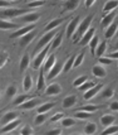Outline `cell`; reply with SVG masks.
<instances>
[{
  "mask_svg": "<svg viewBox=\"0 0 118 135\" xmlns=\"http://www.w3.org/2000/svg\"><path fill=\"white\" fill-rule=\"evenodd\" d=\"M93 19H94V15H88V17H85L82 22L79 23L77 30H76V33H74V35H73L74 43H78V39L82 38V35L90 28V24H92V22H93Z\"/></svg>",
  "mask_w": 118,
  "mask_h": 135,
  "instance_id": "obj_1",
  "label": "cell"
},
{
  "mask_svg": "<svg viewBox=\"0 0 118 135\" xmlns=\"http://www.w3.org/2000/svg\"><path fill=\"white\" fill-rule=\"evenodd\" d=\"M58 33V30L57 29H53V30H49V32H47L45 34L43 35L40 38V41L38 42V44H36L35 47V53H38L39 51H41L44 47H47L48 44H49V42L53 41V38L55 37V34Z\"/></svg>",
  "mask_w": 118,
  "mask_h": 135,
  "instance_id": "obj_2",
  "label": "cell"
},
{
  "mask_svg": "<svg viewBox=\"0 0 118 135\" xmlns=\"http://www.w3.org/2000/svg\"><path fill=\"white\" fill-rule=\"evenodd\" d=\"M48 51H49V47H44L43 49H41L40 52L36 53L35 58H34V61H33V67L35 68V70H38V68H40L41 66H43V63H44V61H45V58L48 57Z\"/></svg>",
  "mask_w": 118,
  "mask_h": 135,
  "instance_id": "obj_3",
  "label": "cell"
},
{
  "mask_svg": "<svg viewBox=\"0 0 118 135\" xmlns=\"http://www.w3.org/2000/svg\"><path fill=\"white\" fill-rule=\"evenodd\" d=\"M23 14H25V10L18 8H4V10L1 12V15L5 18H18Z\"/></svg>",
  "mask_w": 118,
  "mask_h": 135,
  "instance_id": "obj_4",
  "label": "cell"
},
{
  "mask_svg": "<svg viewBox=\"0 0 118 135\" xmlns=\"http://www.w3.org/2000/svg\"><path fill=\"white\" fill-rule=\"evenodd\" d=\"M40 15L38 13H25L23 15L18 17L19 22H23V23H28V24H34L36 20H39Z\"/></svg>",
  "mask_w": 118,
  "mask_h": 135,
  "instance_id": "obj_5",
  "label": "cell"
},
{
  "mask_svg": "<svg viewBox=\"0 0 118 135\" xmlns=\"http://www.w3.org/2000/svg\"><path fill=\"white\" fill-rule=\"evenodd\" d=\"M62 71H63V63L60 61H57L53 67L50 68V71L47 73V78L48 80H53V78H55V77L58 76Z\"/></svg>",
  "mask_w": 118,
  "mask_h": 135,
  "instance_id": "obj_6",
  "label": "cell"
},
{
  "mask_svg": "<svg viewBox=\"0 0 118 135\" xmlns=\"http://www.w3.org/2000/svg\"><path fill=\"white\" fill-rule=\"evenodd\" d=\"M79 17H76L73 20H72L71 23L67 25V29H65V35L68 37V38H71V37H73L74 35V33H76V30H77L78 25H79Z\"/></svg>",
  "mask_w": 118,
  "mask_h": 135,
  "instance_id": "obj_7",
  "label": "cell"
},
{
  "mask_svg": "<svg viewBox=\"0 0 118 135\" xmlns=\"http://www.w3.org/2000/svg\"><path fill=\"white\" fill-rule=\"evenodd\" d=\"M34 29H35V23L28 24V25H25L23 28H19L18 30H15L10 37H12V38H20V37H23L24 34H26V33H29V32H31V30H34Z\"/></svg>",
  "mask_w": 118,
  "mask_h": 135,
  "instance_id": "obj_8",
  "label": "cell"
},
{
  "mask_svg": "<svg viewBox=\"0 0 118 135\" xmlns=\"http://www.w3.org/2000/svg\"><path fill=\"white\" fill-rule=\"evenodd\" d=\"M60 92H62V86L57 82L50 83L48 87H45V91H44V94L47 96H57Z\"/></svg>",
  "mask_w": 118,
  "mask_h": 135,
  "instance_id": "obj_9",
  "label": "cell"
},
{
  "mask_svg": "<svg viewBox=\"0 0 118 135\" xmlns=\"http://www.w3.org/2000/svg\"><path fill=\"white\" fill-rule=\"evenodd\" d=\"M102 88H103V85H102V83H95V86H93L92 88H89L88 91L84 92V96H83L84 100H90V99H93L99 91H102Z\"/></svg>",
  "mask_w": 118,
  "mask_h": 135,
  "instance_id": "obj_10",
  "label": "cell"
},
{
  "mask_svg": "<svg viewBox=\"0 0 118 135\" xmlns=\"http://www.w3.org/2000/svg\"><path fill=\"white\" fill-rule=\"evenodd\" d=\"M39 101L40 100L38 97H30L25 102H23L22 105H19V107L23 109V110H31V109H34V107L39 105Z\"/></svg>",
  "mask_w": 118,
  "mask_h": 135,
  "instance_id": "obj_11",
  "label": "cell"
},
{
  "mask_svg": "<svg viewBox=\"0 0 118 135\" xmlns=\"http://www.w3.org/2000/svg\"><path fill=\"white\" fill-rule=\"evenodd\" d=\"M57 62V57H55V54L52 53V54H49L45 61H44V63H43V71H44V73H48L50 68L54 66V63Z\"/></svg>",
  "mask_w": 118,
  "mask_h": 135,
  "instance_id": "obj_12",
  "label": "cell"
},
{
  "mask_svg": "<svg viewBox=\"0 0 118 135\" xmlns=\"http://www.w3.org/2000/svg\"><path fill=\"white\" fill-rule=\"evenodd\" d=\"M94 34H95L94 28H89V29L82 35V38H81V41H79V44H81V46H88L90 39L93 38V35Z\"/></svg>",
  "mask_w": 118,
  "mask_h": 135,
  "instance_id": "obj_13",
  "label": "cell"
},
{
  "mask_svg": "<svg viewBox=\"0 0 118 135\" xmlns=\"http://www.w3.org/2000/svg\"><path fill=\"white\" fill-rule=\"evenodd\" d=\"M19 124H20V120H18V119H15V120H13L10 123H8L6 125H4V126L0 129V134H6V133H10L13 130H15L19 126Z\"/></svg>",
  "mask_w": 118,
  "mask_h": 135,
  "instance_id": "obj_14",
  "label": "cell"
},
{
  "mask_svg": "<svg viewBox=\"0 0 118 135\" xmlns=\"http://www.w3.org/2000/svg\"><path fill=\"white\" fill-rule=\"evenodd\" d=\"M117 29H118V23H117V22H113V23H111L106 28L104 37H106L107 39H111V38H113V37L116 35V33H117Z\"/></svg>",
  "mask_w": 118,
  "mask_h": 135,
  "instance_id": "obj_15",
  "label": "cell"
},
{
  "mask_svg": "<svg viewBox=\"0 0 118 135\" xmlns=\"http://www.w3.org/2000/svg\"><path fill=\"white\" fill-rule=\"evenodd\" d=\"M18 112L15 111H9L6 112V114H4L3 115V118H1V120H0V124L4 126V125H6L8 123H10V121H13V120H15V119H18Z\"/></svg>",
  "mask_w": 118,
  "mask_h": 135,
  "instance_id": "obj_16",
  "label": "cell"
},
{
  "mask_svg": "<svg viewBox=\"0 0 118 135\" xmlns=\"http://www.w3.org/2000/svg\"><path fill=\"white\" fill-rule=\"evenodd\" d=\"M92 72H93V75L95 77H98V78H104L107 76V71L106 68L103 67V66L98 63V65H94L93 66V68H92Z\"/></svg>",
  "mask_w": 118,
  "mask_h": 135,
  "instance_id": "obj_17",
  "label": "cell"
},
{
  "mask_svg": "<svg viewBox=\"0 0 118 135\" xmlns=\"http://www.w3.org/2000/svg\"><path fill=\"white\" fill-rule=\"evenodd\" d=\"M77 104V96L76 95H69V96H67L63 99V102H62V106L64 107V109H71L73 106Z\"/></svg>",
  "mask_w": 118,
  "mask_h": 135,
  "instance_id": "obj_18",
  "label": "cell"
},
{
  "mask_svg": "<svg viewBox=\"0 0 118 135\" xmlns=\"http://www.w3.org/2000/svg\"><path fill=\"white\" fill-rule=\"evenodd\" d=\"M79 1L81 0H65V3L63 4V9L64 12H73L76 10L79 5Z\"/></svg>",
  "mask_w": 118,
  "mask_h": 135,
  "instance_id": "obj_19",
  "label": "cell"
},
{
  "mask_svg": "<svg viewBox=\"0 0 118 135\" xmlns=\"http://www.w3.org/2000/svg\"><path fill=\"white\" fill-rule=\"evenodd\" d=\"M34 37H35V32H29V33H26V34H24L23 37H20V41H19V43H20V46L22 47H25V46H28L30 42L34 39Z\"/></svg>",
  "mask_w": 118,
  "mask_h": 135,
  "instance_id": "obj_20",
  "label": "cell"
},
{
  "mask_svg": "<svg viewBox=\"0 0 118 135\" xmlns=\"http://www.w3.org/2000/svg\"><path fill=\"white\" fill-rule=\"evenodd\" d=\"M29 65H30V57L28 53L23 54V57L20 59V65H19V71L20 72H25V71L29 68Z\"/></svg>",
  "mask_w": 118,
  "mask_h": 135,
  "instance_id": "obj_21",
  "label": "cell"
},
{
  "mask_svg": "<svg viewBox=\"0 0 118 135\" xmlns=\"http://www.w3.org/2000/svg\"><path fill=\"white\" fill-rule=\"evenodd\" d=\"M114 18H116V13L114 12L106 13V15L103 17V19H102V27H103V28H107L109 24L114 22Z\"/></svg>",
  "mask_w": 118,
  "mask_h": 135,
  "instance_id": "obj_22",
  "label": "cell"
},
{
  "mask_svg": "<svg viewBox=\"0 0 118 135\" xmlns=\"http://www.w3.org/2000/svg\"><path fill=\"white\" fill-rule=\"evenodd\" d=\"M0 29L1 30H10V29H19V25L17 23H12L8 20L0 19Z\"/></svg>",
  "mask_w": 118,
  "mask_h": 135,
  "instance_id": "obj_23",
  "label": "cell"
},
{
  "mask_svg": "<svg viewBox=\"0 0 118 135\" xmlns=\"http://www.w3.org/2000/svg\"><path fill=\"white\" fill-rule=\"evenodd\" d=\"M39 76H38V81H36V90L38 91H43L45 88V77H44V71L43 68L39 70Z\"/></svg>",
  "mask_w": 118,
  "mask_h": 135,
  "instance_id": "obj_24",
  "label": "cell"
},
{
  "mask_svg": "<svg viewBox=\"0 0 118 135\" xmlns=\"http://www.w3.org/2000/svg\"><path fill=\"white\" fill-rule=\"evenodd\" d=\"M33 87V77L30 76L29 73L24 76V80H23V88L25 92H29L30 90Z\"/></svg>",
  "mask_w": 118,
  "mask_h": 135,
  "instance_id": "obj_25",
  "label": "cell"
},
{
  "mask_svg": "<svg viewBox=\"0 0 118 135\" xmlns=\"http://www.w3.org/2000/svg\"><path fill=\"white\" fill-rule=\"evenodd\" d=\"M114 121H116V118H114L113 115H109V114H106V115H103V116L100 118V124H102L104 128L112 125Z\"/></svg>",
  "mask_w": 118,
  "mask_h": 135,
  "instance_id": "obj_26",
  "label": "cell"
},
{
  "mask_svg": "<svg viewBox=\"0 0 118 135\" xmlns=\"http://www.w3.org/2000/svg\"><path fill=\"white\" fill-rule=\"evenodd\" d=\"M117 6H118V0H108L104 4V6H103V12L104 13L113 12Z\"/></svg>",
  "mask_w": 118,
  "mask_h": 135,
  "instance_id": "obj_27",
  "label": "cell"
},
{
  "mask_svg": "<svg viewBox=\"0 0 118 135\" xmlns=\"http://www.w3.org/2000/svg\"><path fill=\"white\" fill-rule=\"evenodd\" d=\"M62 41H63V34L59 32L55 34V37L53 38V41H52V46H50V49L54 51V49H57V48L62 44Z\"/></svg>",
  "mask_w": 118,
  "mask_h": 135,
  "instance_id": "obj_28",
  "label": "cell"
},
{
  "mask_svg": "<svg viewBox=\"0 0 118 135\" xmlns=\"http://www.w3.org/2000/svg\"><path fill=\"white\" fill-rule=\"evenodd\" d=\"M62 23H63V19H60V18L53 19L52 22H49V23L45 25V30H47V32H49V30L57 29V27H59V25H60Z\"/></svg>",
  "mask_w": 118,
  "mask_h": 135,
  "instance_id": "obj_29",
  "label": "cell"
},
{
  "mask_svg": "<svg viewBox=\"0 0 118 135\" xmlns=\"http://www.w3.org/2000/svg\"><path fill=\"white\" fill-rule=\"evenodd\" d=\"M106 49H107V42L103 41L100 42L99 44H98V47H97V49H95V56L97 57H103V54L106 53Z\"/></svg>",
  "mask_w": 118,
  "mask_h": 135,
  "instance_id": "obj_30",
  "label": "cell"
},
{
  "mask_svg": "<svg viewBox=\"0 0 118 135\" xmlns=\"http://www.w3.org/2000/svg\"><path fill=\"white\" fill-rule=\"evenodd\" d=\"M74 59H76V56H72V57H69V59H67V61H65V63L63 65V71H62V72H64V73L69 72V71L73 68Z\"/></svg>",
  "mask_w": 118,
  "mask_h": 135,
  "instance_id": "obj_31",
  "label": "cell"
},
{
  "mask_svg": "<svg viewBox=\"0 0 118 135\" xmlns=\"http://www.w3.org/2000/svg\"><path fill=\"white\" fill-rule=\"evenodd\" d=\"M113 95H114V90L112 87L102 88V94H100L102 99H111V97H113Z\"/></svg>",
  "mask_w": 118,
  "mask_h": 135,
  "instance_id": "obj_32",
  "label": "cell"
},
{
  "mask_svg": "<svg viewBox=\"0 0 118 135\" xmlns=\"http://www.w3.org/2000/svg\"><path fill=\"white\" fill-rule=\"evenodd\" d=\"M54 106H55L54 102H45V104H43V105H40L38 107V112L39 114L40 112H48V111H50Z\"/></svg>",
  "mask_w": 118,
  "mask_h": 135,
  "instance_id": "obj_33",
  "label": "cell"
},
{
  "mask_svg": "<svg viewBox=\"0 0 118 135\" xmlns=\"http://www.w3.org/2000/svg\"><path fill=\"white\" fill-rule=\"evenodd\" d=\"M95 131H97V124L95 123H88L85 125V128H84V134L87 135L94 134Z\"/></svg>",
  "mask_w": 118,
  "mask_h": 135,
  "instance_id": "obj_34",
  "label": "cell"
},
{
  "mask_svg": "<svg viewBox=\"0 0 118 135\" xmlns=\"http://www.w3.org/2000/svg\"><path fill=\"white\" fill-rule=\"evenodd\" d=\"M118 133V125H109L107 126L104 131H102V135H113V134H117Z\"/></svg>",
  "mask_w": 118,
  "mask_h": 135,
  "instance_id": "obj_35",
  "label": "cell"
},
{
  "mask_svg": "<svg viewBox=\"0 0 118 135\" xmlns=\"http://www.w3.org/2000/svg\"><path fill=\"white\" fill-rule=\"evenodd\" d=\"M98 44H99V37L94 34L93 35V38H92L90 42H89V47H90V51H92L93 54L95 53V49H97V47H98Z\"/></svg>",
  "mask_w": 118,
  "mask_h": 135,
  "instance_id": "obj_36",
  "label": "cell"
},
{
  "mask_svg": "<svg viewBox=\"0 0 118 135\" xmlns=\"http://www.w3.org/2000/svg\"><path fill=\"white\" fill-rule=\"evenodd\" d=\"M48 115L47 112H38V115L35 116V119H34V123H35V125H41V124H44V121L47 120Z\"/></svg>",
  "mask_w": 118,
  "mask_h": 135,
  "instance_id": "obj_37",
  "label": "cell"
},
{
  "mask_svg": "<svg viewBox=\"0 0 118 135\" xmlns=\"http://www.w3.org/2000/svg\"><path fill=\"white\" fill-rule=\"evenodd\" d=\"M28 99H30L28 95H19V96H17V97L14 99V101H13V105H15V106L22 105V104H23V102H25Z\"/></svg>",
  "mask_w": 118,
  "mask_h": 135,
  "instance_id": "obj_38",
  "label": "cell"
},
{
  "mask_svg": "<svg viewBox=\"0 0 118 135\" xmlns=\"http://www.w3.org/2000/svg\"><path fill=\"white\" fill-rule=\"evenodd\" d=\"M9 61V53L6 51H0V68H3Z\"/></svg>",
  "mask_w": 118,
  "mask_h": 135,
  "instance_id": "obj_39",
  "label": "cell"
},
{
  "mask_svg": "<svg viewBox=\"0 0 118 135\" xmlns=\"http://www.w3.org/2000/svg\"><path fill=\"white\" fill-rule=\"evenodd\" d=\"M60 123H62V125H63L64 128H71V126H74L77 121L73 118H63L60 120Z\"/></svg>",
  "mask_w": 118,
  "mask_h": 135,
  "instance_id": "obj_40",
  "label": "cell"
},
{
  "mask_svg": "<svg viewBox=\"0 0 118 135\" xmlns=\"http://www.w3.org/2000/svg\"><path fill=\"white\" fill-rule=\"evenodd\" d=\"M93 86H95V82H94V81L87 80L85 82L83 83V85H81V86H79L78 88H79V91H84V92H85V91H88L89 88H92Z\"/></svg>",
  "mask_w": 118,
  "mask_h": 135,
  "instance_id": "obj_41",
  "label": "cell"
},
{
  "mask_svg": "<svg viewBox=\"0 0 118 135\" xmlns=\"http://www.w3.org/2000/svg\"><path fill=\"white\" fill-rule=\"evenodd\" d=\"M90 114L92 112H88V111H84V110H78L77 112H76V118L79 119V120H85V119H89V116H90Z\"/></svg>",
  "mask_w": 118,
  "mask_h": 135,
  "instance_id": "obj_42",
  "label": "cell"
},
{
  "mask_svg": "<svg viewBox=\"0 0 118 135\" xmlns=\"http://www.w3.org/2000/svg\"><path fill=\"white\" fill-rule=\"evenodd\" d=\"M17 91H18V90H17V87H15V86H8V87H6V91H5V94H6V97H8V99H12V97H14V96H15V95H17Z\"/></svg>",
  "mask_w": 118,
  "mask_h": 135,
  "instance_id": "obj_43",
  "label": "cell"
},
{
  "mask_svg": "<svg viewBox=\"0 0 118 135\" xmlns=\"http://www.w3.org/2000/svg\"><path fill=\"white\" fill-rule=\"evenodd\" d=\"M87 80H88V77L85 76V75H84V76L77 77V78L73 81V86H74V87H79V86H81V85H83V83L85 82Z\"/></svg>",
  "mask_w": 118,
  "mask_h": 135,
  "instance_id": "obj_44",
  "label": "cell"
},
{
  "mask_svg": "<svg viewBox=\"0 0 118 135\" xmlns=\"http://www.w3.org/2000/svg\"><path fill=\"white\" fill-rule=\"evenodd\" d=\"M19 134H22V135H31L33 134V128L29 126V125H24L23 128L19 130Z\"/></svg>",
  "mask_w": 118,
  "mask_h": 135,
  "instance_id": "obj_45",
  "label": "cell"
},
{
  "mask_svg": "<svg viewBox=\"0 0 118 135\" xmlns=\"http://www.w3.org/2000/svg\"><path fill=\"white\" fill-rule=\"evenodd\" d=\"M45 4V0H33V1H30L28 6L29 8H40Z\"/></svg>",
  "mask_w": 118,
  "mask_h": 135,
  "instance_id": "obj_46",
  "label": "cell"
},
{
  "mask_svg": "<svg viewBox=\"0 0 118 135\" xmlns=\"http://www.w3.org/2000/svg\"><path fill=\"white\" fill-rule=\"evenodd\" d=\"M99 109L98 105H85V106H82L79 110H84V111H88V112H94Z\"/></svg>",
  "mask_w": 118,
  "mask_h": 135,
  "instance_id": "obj_47",
  "label": "cell"
},
{
  "mask_svg": "<svg viewBox=\"0 0 118 135\" xmlns=\"http://www.w3.org/2000/svg\"><path fill=\"white\" fill-rule=\"evenodd\" d=\"M83 59H84V53H79L78 56H76V59H74V65L73 67H78V66H81L83 63Z\"/></svg>",
  "mask_w": 118,
  "mask_h": 135,
  "instance_id": "obj_48",
  "label": "cell"
},
{
  "mask_svg": "<svg viewBox=\"0 0 118 135\" xmlns=\"http://www.w3.org/2000/svg\"><path fill=\"white\" fill-rule=\"evenodd\" d=\"M63 118H64L63 112H57L54 116H52V118H50V123H57V121H60Z\"/></svg>",
  "mask_w": 118,
  "mask_h": 135,
  "instance_id": "obj_49",
  "label": "cell"
},
{
  "mask_svg": "<svg viewBox=\"0 0 118 135\" xmlns=\"http://www.w3.org/2000/svg\"><path fill=\"white\" fill-rule=\"evenodd\" d=\"M99 63L100 65H111V63H112V59L109 58V57H107V58L99 57Z\"/></svg>",
  "mask_w": 118,
  "mask_h": 135,
  "instance_id": "obj_50",
  "label": "cell"
},
{
  "mask_svg": "<svg viewBox=\"0 0 118 135\" xmlns=\"http://www.w3.org/2000/svg\"><path fill=\"white\" fill-rule=\"evenodd\" d=\"M109 110L114 112H118V101H113L112 104L109 105Z\"/></svg>",
  "mask_w": 118,
  "mask_h": 135,
  "instance_id": "obj_51",
  "label": "cell"
},
{
  "mask_svg": "<svg viewBox=\"0 0 118 135\" xmlns=\"http://www.w3.org/2000/svg\"><path fill=\"white\" fill-rule=\"evenodd\" d=\"M60 134H62V130L60 129H53L47 133V135H60Z\"/></svg>",
  "mask_w": 118,
  "mask_h": 135,
  "instance_id": "obj_52",
  "label": "cell"
},
{
  "mask_svg": "<svg viewBox=\"0 0 118 135\" xmlns=\"http://www.w3.org/2000/svg\"><path fill=\"white\" fill-rule=\"evenodd\" d=\"M9 1H6V0H0V8H9Z\"/></svg>",
  "mask_w": 118,
  "mask_h": 135,
  "instance_id": "obj_53",
  "label": "cell"
},
{
  "mask_svg": "<svg viewBox=\"0 0 118 135\" xmlns=\"http://www.w3.org/2000/svg\"><path fill=\"white\" fill-rule=\"evenodd\" d=\"M94 3H95V0H85L84 1V5H85V8H90Z\"/></svg>",
  "mask_w": 118,
  "mask_h": 135,
  "instance_id": "obj_54",
  "label": "cell"
},
{
  "mask_svg": "<svg viewBox=\"0 0 118 135\" xmlns=\"http://www.w3.org/2000/svg\"><path fill=\"white\" fill-rule=\"evenodd\" d=\"M108 57H109L111 59H118V51L109 53V54H108Z\"/></svg>",
  "mask_w": 118,
  "mask_h": 135,
  "instance_id": "obj_55",
  "label": "cell"
},
{
  "mask_svg": "<svg viewBox=\"0 0 118 135\" xmlns=\"http://www.w3.org/2000/svg\"><path fill=\"white\" fill-rule=\"evenodd\" d=\"M116 35H117V37H118V29H117V33H116Z\"/></svg>",
  "mask_w": 118,
  "mask_h": 135,
  "instance_id": "obj_56",
  "label": "cell"
},
{
  "mask_svg": "<svg viewBox=\"0 0 118 135\" xmlns=\"http://www.w3.org/2000/svg\"><path fill=\"white\" fill-rule=\"evenodd\" d=\"M0 97H1V91H0Z\"/></svg>",
  "mask_w": 118,
  "mask_h": 135,
  "instance_id": "obj_57",
  "label": "cell"
},
{
  "mask_svg": "<svg viewBox=\"0 0 118 135\" xmlns=\"http://www.w3.org/2000/svg\"><path fill=\"white\" fill-rule=\"evenodd\" d=\"M10 1H15V0H10Z\"/></svg>",
  "mask_w": 118,
  "mask_h": 135,
  "instance_id": "obj_58",
  "label": "cell"
},
{
  "mask_svg": "<svg viewBox=\"0 0 118 135\" xmlns=\"http://www.w3.org/2000/svg\"><path fill=\"white\" fill-rule=\"evenodd\" d=\"M117 47H118V42H117Z\"/></svg>",
  "mask_w": 118,
  "mask_h": 135,
  "instance_id": "obj_59",
  "label": "cell"
}]
</instances>
